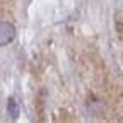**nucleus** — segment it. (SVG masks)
Segmentation results:
<instances>
[{"label": "nucleus", "instance_id": "f257e3e1", "mask_svg": "<svg viewBox=\"0 0 123 123\" xmlns=\"http://www.w3.org/2000/svg\"><path fill=\"white\" fill-rule=\"evenodd\" d=\"M15 36V29L10 22H2V44H9Z\"/></svg>", "mask_w": 123, "mask_h": 123}, {"label": "nucleus", "instance_id": "f03ea898", "mask_svg": "<svg viewBox=\"0 0 123 123\" xmlns=\"http://www.w3.org/2000/svg\"><path fill=\"white\" fill-rule=\"evenodd\" d=\"M7 110H9V113L15 118V116H17L19 115V108H17V103H15V99H9V103H7Z\"/></svg>", "mask_w": 123, "mask_h": 123}]
</instances>
